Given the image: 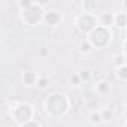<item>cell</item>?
<instances>
[{
	"label": "cell",
	"instance_id": "cell-3",
	"mask_svg": "<svg viewBox=\"0 0 127 127\" xmlns=\"http://www.w3.org/2000/svg\"><path fill=\"white\" fill-rule=\"evenodd\" d=\"M115 23H117V26L124 27V26L127 24V15H126V14H118V15L115 17Z\"/></svg>",
	"mask_w": 127,
	"mask_h": 127
},
{
	"label": "cell",
	"instance_id": "cell-1",
	"mask_svg": "<svg viewBox=\"0 0 127 127\" xmlns=\"http://www.w3.org/2000/svg\"><path fill=\"white\" fill-rule=\"evenodd\" d=\"M114 20H115V17H114V15H111V14H103V15L100 17V24L106 27V26H111Z\"/></svg>",
	"mask_w": 127,
	"mask_h": 127
},
{
	"label": "cell",
	"instance_id": "cell-4",
	"mask_svg": "<svg viewBox=\"0 0 127 127\" xmlns=\"http://www.w3.org/2000/svg\"><path fill=\"white\" fill-rule=\"evenodd\" d=\"M24 79H26V82H27V84H33V79H34V73H32V72L26 73V75H24Z\"/></svg>",
	"mask_w": 127,
	"mask_h": 127
},
{
	"label": "cell",
	"instance_id": "cell-5",
	"mask_svg": "<svg viewBox=\"0 0 127 127\" xmlns=\"http://www.w3.org/2000/svg\"><path fill=\"white\" fill-rule=\"evenodd\" d=\"M37 85H39V88H45V87L48 85V79H46V78H40V79L37 81Z\"/></svg>",
	"mask_w": 127,
	"mask_h": 127
},
{
	"label": "cell",
	"instance_id": "cell-10",
	"mask_svg": "<svg viewBox=\"0 0 127 127\" xmlns=\"http://www.w3.org/2000/svg\"><path fill=\"white\" fill-rule=\"evenodd\" d=\"M103 117H105V118H109V117H111V112L105 111V112H103Z\"/></svg>",
	"mask_w": 127,
	"mask_h": 127
},
{
	"label": "cell",
	"instance_id": "cell-6",
	"mask_svg": "<svg viewBox=\"0 0 127 127\" xmlns=\"http://www.w3.org/2000/svg\"><path fill=\"white\" fill-rule=\"evenodd\" d=\"M118 75L123 76V78H127V66H123L118 69Z\"/></svg>",
	"mask_w": 127,
	"mask_h": 127
},
{
	"label": "cell",
	"instance_id": "cell-2",
	"mask_svg": "<svg viewBox=\"0 0 127 127\" xmlns=\"http://www.w3.org/2000/svg\"><path fill=\"white\" fill-rule=\"evenodd\" d=\"M45 20H46V23H48V24H51V26H54V24H57V20H58V15H57L55 12H48V14L45 15Z\"/></svg>",
	"mask_w": 127,
	"mask_h": 127
},
{
	"label": "cell",
	"instance_id": "cell-7",
	"mask_svg": "<svg viewBox=\"0 0 127 127\" xmlns=\"http://www.w3.org/2000/svg\"><path fill=\"white\" fill-rule=\"evenodd\" d=\"M79 46H81V51H90V49H91V45H90L88 42H82Z\"/></svg>",
	"mask_w": 127,
	"mask_h": 127
},
{
	"label": "cell",
	"instance_id": "cell-8",
	"mask_svg": "<svg viewBox=\"0 0 127 127\" xmlns=\"http://www.w3.org/2000/svg\"><path fill=\"white\" fill-rule=\"evenodd\" d=\"M102 120H103V118H102L99 114H91V121H93V123H100Z\"/></svg>",
	"mask_w": 127,
	"mask_h": 127
},
{
	"label": "cell",
	"instance_id": "cell-9",
	"mask_svg": "<svg viewBox=\"0 0 127 127\" xmlns=\"http://www.w3.org/2000/svg\"><path fill=\"white\" fill-rule=\"evenodd\" d=\"M105 84H106V82H100V84H99V90H100V91H105V90H106V85H105Z\"/></svg>",
	"mask_w": 127,
	"mask_h": 127
}]
</instances>
